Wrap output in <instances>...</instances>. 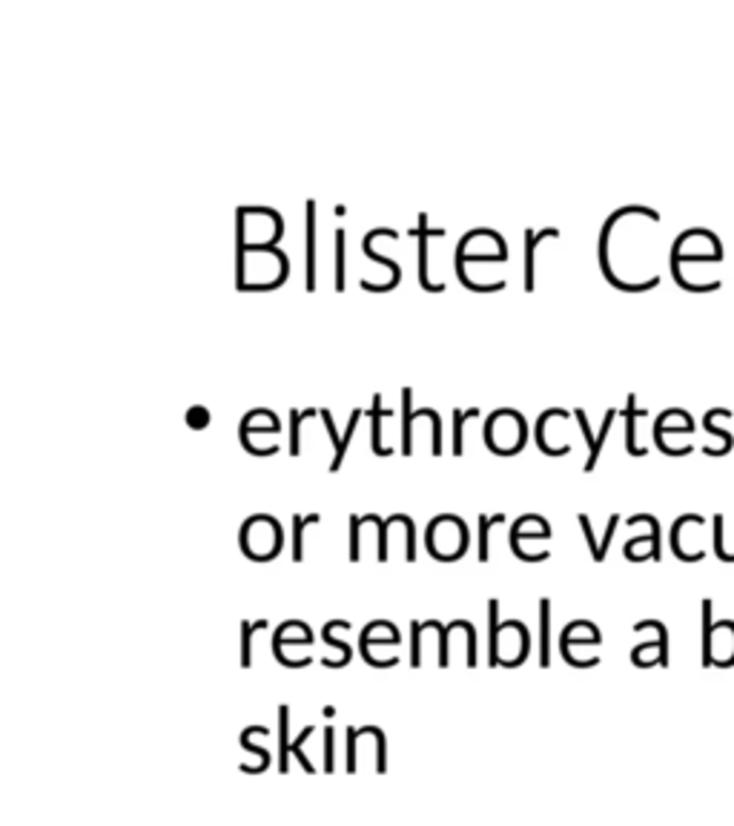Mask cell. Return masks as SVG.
Wrapping results in <instances>:
<instances>
[{
    "instance_id": "cell-10",
    "label": "cell",
    "mask_w": 734,
    "mask_h": 826,
    "mask_svg": "<svg viewBox=\"0 0 734 826\" xmlns=\"http://www.w3.org/2000/svg\"><path fill=\"white\" fill-rule=\"evenodd\" d=\"M473 416H479V408H471V411H454V454L456 457H462V450H465V439H462V428H465V422L468 419H473Z\"/></svg>"
},
{
    "instance_id": "cell-14",
    "label": "cell",
    "mask_w": 734,
    "mask_h": 826,
    "mask_svg": "<svg viewBox=\"0 0 734 826\" xmlns=\"http://www.w3.org/2000/svg\"><path fill=\"white\" fill-rule=\"evenodd\" d=\"M505 522V516L502 513H496V516H479V560L485 563L491 554H488V531H491V525H502Z\"/></svg>"
},
{
    "instance_id": "cell-2",
    "label": "cell",
    "mask_w": 734,
    "mask_h": 826,
    "mask_svg": "<svg viewBox=\"0 0 734 826\" xmlns=\"http://www.w3.org/2000/svg\"><path fill=\"white\" fill-rule=\"evenodd\" d=\"M559 230L557 227H545L539 233L525 230V290H534V270H537V247L545 239H557Z\"/></svg>"
},
{
    "instance_id": "cell-11",
    "label": "cell",
    "mask_w": 734,
    "mask_h": 826,
    "mask_svg": "<svg viewBox=\"0 0 734 826\" xmlns=\"http://www.w3.org/2000/svg\"><path fill=\"white\" fill-rule=\"evenodd\" d=\"M539 614H542V654H539V660H542V665H548L551 663V599H542L539 603Z\"/></svg>"
},
{
    "instance_id": "cell-19",
    "label": "cell",
    "mask_w": 734,
    "mask_h": 826,
    "mask_svg": "<svg viewBox=\"0 0 734 826\" xmlns=\"http://www.w3.org/2000/svg\"><path fill=\"white\" fill-rule=\"evenodd\" d=\"M324 769H333V729H324Z\"/></svg>"
},
{
    "instance_id": "cell-12",
    "label": "cell",
    "mask_w": 734,
    "mask_h": 826,
    "mask_svg": "<svg viewBox=\"0 0 734 826\" xmlns=\"http://www.w3.org/2000/svg\"><path fill=\"white\" fill-rule=\"evenodd\" d=\"M488 612H491V654H488V663L491 665H499L502 657H499V603L496 599H491L488 603Z\"/></svg>"
},
{
    "instance_id": "cell-3",
    "label": "cell",
    "mask_w": 734,
    "mask_h": 826,
    "mask_svg": "<svg viewBox=\"0 0 734 826\" xmlns=\"http://www.w3.org/2000/svg\"><path fill=\"white\" fill-rule=\"evenodd\" d=\"M307 290H316V201H307Z\"/></svg>"
},
{
    "instance_id": "cell-7",
    "label": "cell",
    "mask_w": 734,
    "mask_h": 826,
    "mask_svg": "<svg viewBox=\"0 0 734 826\" xmlns=\"http://www.w3.org/2000/svg\"><path fill=\"white\" fill-rule=\"evenodd\" d=\"M313 522H319V516L316 513H310V516H292V560L296 563H302L305 560V548H302V537H305V528L307 525H313Z\"/></svg>"
},
{
    "instance_id": "cell-5",
    "label": "cell",
    "mask_w": 734,
    "mask_h": 826,
    "mask_svg": "<svg viewBox=\"0 0 734 826\" xmlns=\"http://www.w3.org/2000/svg\"><path fill=\"white\" fill-rule=\"evenodd\" d=\"M410 393H413L410 388H402V411H405V416H402V454H405V457L413 454V445H410V428H413V419L419 416V413L413 411Z\"/></svg>"
},
{
    "instance_id": "cell-15",
    "label": "cell",
    "mask_w": 734,
    "mask_h": 826,
    "mask_svg": "<svg viewBox=\"0 0 734 826\" xmlns=\"http://www.w3.org/2000/svg\"><path fill=\"white\" fill-rule=\"evenodd\" d=\"M336 290H344V230H336Z\"/></svg>"
},
{
    "instance_id": "cell-9",
    "label": "cell",
    "mask_w": 734,
    "mask_h": 826,
    "mask_svg": "<svg viewBox=\"0 0 734 826\" xmlns=\"http://www.w3.org/2000/svg\"><path fill=\"white\" fill-rule=\"evenodd\" d=\"M361 408H356L353 413H350V422H347V430H344V439H341V445L336 447V457H333V462H330V471H339L341 468V460H344V454H347V447H350V439H353V430H356V425H358V419H361Z\"/></svg>"
},
{
    "instance_id": "cell-16",
    "label": "cell",
    "mask_w": 734,
    "mask_h": 826,
    "mask_svg": "<svg viewBox=\"0 0 734 826\" xmlns=\"http://www.w3.org/2000/svg\"><path fill=\"white\" fill-rule=\"evenodd\" d=\"M310 734H313V726H307V729H305V732L299 734V740H296V743H292V755H296V758L302 761V766H305L307 772H313V766H310V761H307V758H305V752H302V743H305V740H307Z\"/></svg>"
},
{
    "instance_id": "cell-13",
    "label": "cell",
    "mask_w": 734,
    "mask_h": 826,
    "mask_svg": "<svg viewBox=\"0 0 734 826\" xmlns=\"http://www.w3.org/2000/svg\"><path fill=\"white\" fill-rule=\"evenodd\" d=\"M614 416H617V411L608 408V411H606V419H603V428H600V436H597V450H594V457H588V462H585V471H588V474L597 468V460H600V454H603V445H606V436H608V430H611Z\"/></svg>"
},
{
    "instance_id": "cell-17",
    "label": "cell",
    "mask_w": 734,
    "mask_h": 826,
    "mask_svg": "<svg viewBox=\"0 0 734 826\" xmlns=\"http://www.w3.org/2000/svg\"><path fill=\"white\" fill-rule=\"evenodd\" d=\"M358 525L361 516H350V560H358Z\"/></svg>"
},
{
    "instance_id": "cell-6",
    "label": "cell",
    "mask_w": 734,
    "mask_h": 826,
    "mask_svg": "<svg viewBox=\"0 0 734 826\" xmlns=\"http://www.w3.org/2000/svg\"><path fill=\"white\" fill-rule=\"evenodd\" d=\"M385 416H390V411H382V396L376 393V396H373V408H371V419H373V436H371V445H373L376 454H382V457L393 454V447H385V445H382V419H385Z\"/></svg>"
},
{
    "instance_id": "cell-4",
    "label": "cell",
    "mask_w": 734,
    "mask_h": 826,
    "mask_svg": "<svg viewBox=\"0 0 734 826\" xmlns=\"http://www.w3.org/2000/svg\"><path fill=\"white\" fill-rule=\"evenodd\" d=\"M642 413L645 411H637V396L631 393L628 405H625V447H628V454H634V457H645V447L637 445V419Z\"/></svg>"
},
{
    "instance_id": "cell-1",
    "label": "cell",
    "mask_w": 734,
    "mask_h": 826,
    "mask_svg": "<svg viewBox=\"0 0 734 826\" xmlns=\"http://www.w3.org/2000/svg\"><path fill=\"white\" fill-rule=\"evenodd\" d=\"M410 236L419 239V284H422L424 290H430V293H442L445 284H433V281L427 278V239H430V236H445V230H439V227L430 230V227H427V215H419V227L410 230Z\"/></svg>"
},
{
    "instance_id": "cell-18",
    "label": "cell",
    "mask_w": 734,
    "mask_h": 826,
    "mask_svg": "<svg viewBox=\"0 0 734 826\" xmlns=\"http://www.w3.org/2000/svg\"><path fill=\"white\" fill-rule=\"evenodd\" d=\"M258 623H261V620H256L253 626L244 623V629H241V631H244V651H241V663H244V668H250V663H253V660H250V631L258 629Z\"/></svg>"
},
{
    "instance_id": "cell-20",
    "label": "cell",
    "mask_w": 734,
    "mask_h": 826,
    "mask_svg": "<svg viewBox=\"0 0 734 826\" xmlns=\"http://www.w3.org/2000/svg\"><path fill=\"white\" fill-rule=\"evenodd\" d=\"M207 422H209V411H204V408H192V411H190V425L201 428V425H207Z\"/></svg>"
},
{
    "instance_id": "cell-8",
    "label": "cell",
    "mask_w": 734,
    "mask_h": 826,
    "mask_svg": "<svg viewBox=\"0 0 734 826\" xmlns=\"http://www.w3.org/2000/svg\"><path fill=\"white\" fill-rule=\"evenodd\" d=\"M313 413H319V411H296V408L290 411V454H292V457H299V454H302V436H299V425H302L307 416H313Z\"/></svg>"
}]
</instances>
